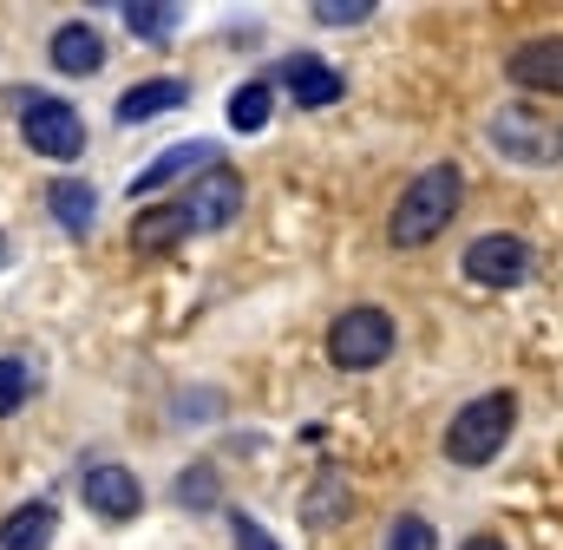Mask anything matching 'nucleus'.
I'll return each instance as SVG.
<instances>
[{"instance_id": "nucleus-12", "label": "nucleus", "mask_w": 563, "mask_h": 550, "mask_svg": "<svg viewBox=\"0 0 563 550\" xmlns=\"http://www.w3.org/2000/svg\"><path fill=\"white\" fill-rule=\"evenodd\" d=\"M190 164H203V170H210V164H223V157H217V144H170V151H157L139 177H132V197L164 190V184H170V177H184Z\"/></svg>"}, {"instance_id": "nucleus-15", "label": "nucleus", "mask_w": 563, "mask_h": 550, "mask_svg": "<svg viewBox=\"0 0 563 550\" xmlns=\"http://www.w3.org/2000/svg\"><path fill=\"white\" fill-rule=\"evenodd\" d=\"M46 204H53V217H59V230H66V237H92V217H99V197H92V184H79V177H59V184L46 190Z\"/></svg>"}, {"instance_id": "nucleus-21", "label": "nucleus", "mask_w": 563, "mask_h": 550, "mask_svg": "<svg viewBox=\"0 0 563 550\" xmlns=\"http://www.w3.org/2000/svg\"><path fill=\"white\" fill-rule=\"evenodd\" d=\"M374 13V0H314V20L321 26H361Z\"/></svg>"}, {"instance_id": "nucleus-14", "label": "nucleus", "mask_w": 563, "mask_h": 550, "mask_svg": "<svg viewBox=\"0 0 563 550\" xmlns=\"http://www.w3.org/2000/svg\"><path fill=\"white\" fill-rule=\"evenodd\" d=\"M184 237H190L184 204H151L139 223H132V250H139V256H164V250H177Z\"/></svg>"}, {"instance_id": "nucleus-7", "label": "nucleus", "mask_w": 563, "mask_h": 550, "mask_svg": "<svg viewBox=\"0 0 563 550\" xmlns=\"http://www.w3.org/2000/svg\"><path fill=\"white\" fill-rule=\"evenodd\" d=\"M492 144L511 157V164H551L558 157V144L563 138L538 119V112H525V106H511V112H498L492 119Z\"/></svg>"}, {"instance_id": "nucleus-6", "label": "nucleus", "mask_w": 563, "mask_h": 550, "mask_svg": "<svg viewBox=\"0 0 563 550\" xmlns=\"http://www.w3.org/2000/svg\"><path fill=\"white\" fill-rule=\"evenodd\" d=\"M184 217H190V230H223V223H236V217H243V177H236L230 164L197 170V184H190V197H184Z\"/></svg>"}, {"instance_id": "nucleus-4", "label": "nucleus", "mask_w": 563, "mask_h": 550, "mask_svg": "<svg viewBox=\"0 0 563 550\" xmlns=\"http://www.w3.org/2000/svg\"><path fill=\"white\" fill-rule=\"evenodd\" d=\"M20 138L40 151V157H53V164H73L79 151H86V125H79V112L66 106V99H26L20 106Z\"/></svg>"}, {"instance_id": "nucleus-22", "label": "nucleus", "mask_w": 563, "mask_h": 550, "mask_svg": "<svg viewBox=\"0 0 563 550\" xmlns=\"http://www.w3.org/2000/svg\"><path fill=\"white\" fill-rule=\"evenodd\" d=\"M177 498H184V505H217V479H210V465H197V472H184V485H177Z\"/></svg>"}, {"instance_id": "nucleus-13", "label": "nucleus", "mask_w": 563, "mask_h": 550, "mask_svg": "<svg viewBox=\"0 0 563 550\" xmlns=\"http://www.w3.org/2000/svg\"><path fill=\"white\" fill-rule=\"evenodd\" d=\"M184 99H190V86H184V79H144V86H132V92L119 99V125H151V119L177 112Z\"/></svg>"}, {"instance_id": "nucleus-10", "label": "nucleus", "mask_w": 563, "mask_h": 550, "mask_svg": "<svg viewBox=\"0 0 563 550\" xmlns=\"http://www.w3.org/2000/svg\"><path fill=\"white\" fill-rule=\"evenodd\" d=\"M282 86L295 92V106H334L347 86H341V73L328 66V59H314V53H295L288 66H282Z\"/></svg>"}, {"instance_id": "nucleus-5", "label": "nucleus", "mask_w": 563, "mask_h": 550, "mask_svg": "<svg viewBox=\"0 0 563 550\" xmlns=\"http://www.w3.org/2000/svg\"><path fill=\"white\" fill-rule=\"evenodd\" d=\"M465 275H472L478 288H518V282L531 275V243L511 237V230H492V237H478V243L465 250Z\"/></svg>"}, {"instance_id": "nucleus-18", "label": "nucleus", "mask_w": 563, "mask_h": 550, "mask_svg": "<svg viewBox=\"0 0 563 550\" xmlns=\"http://www.w3.org/2000/svg\"><path fill=\"white\" fill-rule=\"evenodd\" d=\"M125 26L139 40H170L177 33V7L170 0H144V7H125Z\"/></svg>"}, {"instance_id": "nucleus-20", "label": "nucleus", "mask_w": 563, "mask_h": 550, "mask_svg": "<svg viewBox=\"0 0 563 550\" xmlns=\"http://www.w3.org/2000/svg\"><path fill=\"white\" fill-rule=\"evenodd\" d=\"M26 394H33V374H26L20 361H0V419H7V413H20Z\"/></svg>"}, {"instance_id": "nucleus-24", "label": "nucleus", "mask_w": 563, "mask_h": 550, "mask_svg": "<svg viewBox=\"0 0 563 550\" xmlns=\"http://www.w3.org/2000/svg\"><path fill=\"white\" fill-rule=\"evenodd\" d=\"M465 550H505V544H498V538H472Z\"/></svg>"}, {"instance_id": "nucleus-8", "label": "nucleus", "mask_w": 563, "mask_h": 550, "mask_svg": "<svg viewBox=\"0 0 563 550\" xmlns=\"http://www.w3.org/2000/svg\"><path fill=\"white\" fill-rule=\"evenodd\" d=\"M79 492H86V505H92L99 518H139V505H144L139 472H125V465H92V472L79 479Z\"/></svg>"}, {"instance_id": "nucleus-19", "label": "nucleus", "mask_w": 563, "mask_h": 550, "mask_svg": "<svg viewBox=\"0 0 563 550\" xmlns=\"http://www.w3.org/2000/svg\"><path fill=\"white\" fill-rule=\"evenodd\" d=\"M387 550H439V531L426 518H394L387 525Z\"/></svg>"}, {"instance_id": "nucleus-16", "label": "nucleus", "mask_w": 563, "mask_h": 550, "mask_svg": "<svg viewBox=\"0 0 563 550\" xmlns=\"http://www.w3.org/2000/svg\"><path fill=\"white\" fill-rule=\"evenodd\" d=\"M53 531H59V512H53L46 498H40V505H20V512L0 525V550H46Z\"/></svg>"}, {"instance_id": "nucleus-3", "label": "nucleus", "mask_w": 563, "mask_h": 550, "mask_svg": "<svg viewBox=\"0 0 563 550\" xmlns=\"http://www.w3.org/2000/svg\"><path fill=\"white\" fill-rule=\"evenodd\" d=\"M387 354H394V321H387V308H347V315H334V328H328V361H334V367L361 374V367H380Z\"/></svg>"}, {"instance_id": "nucleus-23", "label": "nucleus", "mask_w": 563, "mask_h": 550, "mask_svg": "<svg viewBox=\"0 0 563 550\" xmlns=\"http://www.w3.org/2000/svg\"><path fill=\"white\" fill-rule=\"evenodd\" d=\"M236 550H282V544L256 525V518H236Z\"/></svg>"}, {"instance_id": "nucleus-25", "label": "nucleus", "mask_w": 563, "mask_h": 550, "mask_svg": "<svg viewBox=\"0 0 563 550\" xmlns=\"http://www.w3.org/2000/svg\"><path fill=\"white\" fill-rule=\"evenodd\" d=\"M0 263H7V237H0Z\"/></svg>"}, {"instance_id": "nucleus-11", "label": "nucleus", "mask_w": 563, "mask_h": 550, "mask_svg": "<svg viewBox=\"0 0 563 550\" xmlns=\"http://www.w3.org/2000/svg\"><path fill=\"white\" fill-rule=\"evenodd\" d=\"M53 66H59V73H73V79L99 73V66H106V40H99V26L66 20V26L53 33Z\"/></svg>"}, {"instance_id": "nucleus-1", "label": "nucleus", "mask_w": 563, "mask_h": 550, "mask_svg": "<svg viewBox=\"0 0 563 550\" xmlns=\"http://www.w3.org/2000/svg\"><path fill=\"white\" fill-rule=\"evenodd\" d=\"M459 197H465V177H459V164H426L420 177L400 190V204H394V223H387V237L400 243V250H420L432 243L445 223H452V210H459Z\"/></svg>"}, {"instance_id": "nucleus-2", "label": "nucleus", "mask_w": 563, "mask_h": 550, "mask_svg": "<svg viewBox=\"0 0 563 550\" xmlns=\"http://www.w3.org/2000/svg\"><path fill=\"white\" fill-rule=\"evenodd\" d=\"M511 426H518V400H511V394H478V400H465V407L452 413V426H445V459H452V465H492V459L505 452Z\"/></svg>"}, {"instance_id": "nucleus-9", "label": "nucleus", "mask_w": 563, "mask_h": 550, "mask_svg": "<svg viewBox=\"0 0 563 550\" xmlns=\"http://www.w3.org/2000/svg\"><path fill=\"white\" fill-rule=\"evenodd\" d=\"M511 79L525 92H563V33H544V40H525L511 53Z\"/></svg>"}, {"instance_id": "nucleus-17", "label": "nucleus", "mask_w": 563, "mask_h": 550, "mask_svg": "<svg viewBox=\"0 0 563 550\" xmlns=\"http://www.w3.org/2000/svg\"><path fill=\"white\" fill-rule=\"evenodd\" d=\"M269 106H276V92H269L263 79H250V86L230 92V125H236V132H263V125H269Z\"/></svg>"}]
</instances>
